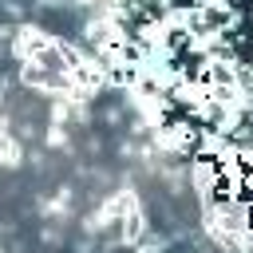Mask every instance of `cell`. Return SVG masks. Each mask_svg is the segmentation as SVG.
I'll use <instances>...</instances> for the list:
<instances>
[{"mask_svg": "<svg viewBox=\"0 0 253 253\" xmlns=\"http://www.w3.org/2000/svg\"><path fill=\"white\" fill-rule=\"evenodd\" d=\"M166 249H170V237L166 233H154V229L134 245V253H166Z\"/></svg>", "mask_w": 253, "mask_h": 253, "instance_id": "obj_1", "label": "cell"}, {"mask_svg": "<svg viewBox=\"0 0 253 253\" xmlns=\"http://www.w3.org/2000/svg\"><path fill=\"white\" fill-rule=\"evenodd\" d=\"M47 146H67V130L51 123V126H47Z\"/></svg>", "mask_w": 253, "mask_h": 253, "instance_id": "obj_2", "label": "cell"}, {"mask_svg": "<svg viewBox=\"0 0 253 253\" xmlns=\"http://www.w3.org/2000/svg\"><path fill=\"white\" fill-rule=\"evenodd\" d=\"M103 123H107V126H119V123H123V107H107V111H103Z\"/></svg>", "mask_w": 253, "mask_h": 253, "instance_id": "obj_3", "label": "cell"}, {"mask_svg": "<svg viewBox=\"0 0 253 253\" xmlns=\"http://www.w3.org/2000/svg\"><path fill=\"white\" fill-rule=\"evenodd\" d=\"M43 241H47V245H59V229L47 225V229H43Z\"/></svg>", "mask_w": 253, "mask_h": 253, "instance_id": "obj_4", "label": "cell"}, {"mask_svg": "<svg viewBox=\"0 0 253 253\" xmlns=\"http://www.w3.org/2000/svg\"><path fill=\"white\" fill-rule=\"evenodd\" d=\"M71 4H75V8H99L103 0H71Z\"/></svg>", "mask_w": 253, "mask_h": 253, "instance_id": "obj_5", "label": "cell"}, {"mask_svg": "<svg viewBox=\"0 0 253 253\" xmlns=\"http://www.w3.org/2000/svg\"><path fill=\"white\" fill-rule=\"evenodd\" d=\"M36 4H40V8H59L63 0H36Z\"/></svg>", "mask_w": 253, "mask_h": 253, "instance_id": "obj_6", "label": "cell"}]
</instances>
